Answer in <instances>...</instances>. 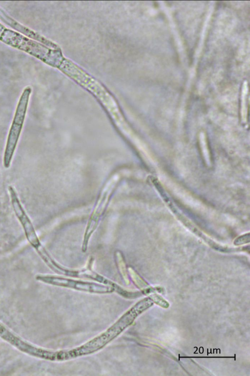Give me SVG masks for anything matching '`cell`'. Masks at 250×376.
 Here are the masks:
<instances>
[{
  "label": "cell",
  "mask_w": 250,
  "mask_h": 376,
  "mask_svg": "<svg viewBox=\"0 0 250 376\" xmlns=\"http://www.w3.org/2000/svg\"><path fill=\"white\" fill-rule=\"evenodd\" d=\"M36 279L38 281L53 285L67 286L88 291L106 292L112 290L110 287L52 276L37 275Z\"/></svg>",
  "instance_id": "3957f363"
},
{
  "label": "cell",
  "mask_w": 250,
  "mask_h": 376,
  "mask_svg": "<svg viewBox=\"0 0 250 376\" xmlns=\"http://www.w3.org/2000/svg\"><path fill=\"white\" fill-rule=\"evenodd\" d=\"M0 19H1L4 22L7 23L8 25L12 26L15 29L23 33L29 37L40 40V41L43 39L39 35L34 32L28 28L25 27L24 26L21 25L20 24L18 23L16 21L10 18L3 11L0 9Z\"/></svg>",
  "instance_id": "277c9868"
},
{
  "label": "cell",
  "mask_w": 250,
  "mask_h": 376,
  "mask_svg": "<svg viewBox=\"0 0 250 376\" xmlns=\"http://www.w3.org/2000/svg\"><path fill=\"white\" fill-rule=\"evenodd\" d=\"M8 191L12 209L22 227L27 240L44 262L51 269L53 268L56 262L42 244L33 224L21 203L16 190L12 186H9Z\"/></svg>",
  "instance_id": "6da1fadb"
},
{
  "label": "cell",
  "mask_w": 250,
  "mask_h": 376,
  "mask_svg": "<svg viewBox=\"0 0 250 376\" xmlns=\"http://www.w3.org/2000/svg\"><path fill=\"white\" fill-rule=\"evenodd\" d=\"M31 89L26 87L20 98L7 138L3 158L5 168L11 164L23 126Z\"/></svg>",
  "instance_id": "7a4b0ae2"
}]
</instances>
